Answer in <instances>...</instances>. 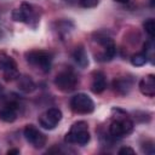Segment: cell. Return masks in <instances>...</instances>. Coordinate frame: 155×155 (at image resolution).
Segmentation results:
<instances>
[{
    "label": "cell",
    "mask_w": 155,
    "mask_h": 155,
    "mask_svg": "<svg viewBox=\"0 0 155 155\" xmlns=\"http://www.w3.org/2000/svg\"><path fill=\"white\" fill-rule=\"evenodd\" d=\"M73 58L75 63L80 68H86L88 65V56L86 53V50L82 46H78L73 52Z\"/></svg>",
    "instance_id": "obj_13"
},
{
    "label": "cell",
    "mask_w": 155,
    "mask_h": 155,
    "mask_svg": "<svg viewBox=\"0 0 155 155\" xmlns=\"http://www.w3.org/2000/svg\"><path fill=\"white\" fill-rule=\"evenodd\" d=\"M113 86L115 88V91L120 94H127L132 87V82L128 79H116L113 82Z\"/></svg>",
    "instance_id": "obj_14"
},
{
    "label": "cell",
    "mask_w": 155,
    "mask_h": 155,
    "mask_svg": "<svg viewBox=\"0 0 155 155\" xmlns=\"http://www.w3.org/2000/svg\"><path fill=\"white\" fill-rule=\"evenodd\" d=\"M17 154H19L18 149H10V150H7V155H17Z\"/></svg>",
    "instance_id": "obj_20"
},
{
    "label": "cell",
    "mask_w": 155,
    "mask_h": 155,
    "mask_svg": "<svg viewBox=\"0 0 155 155\" xmlns=\"http://www.w3.org/2000/svg\"><path fill=\"white\" fill-rule=\"evenodd\" d=\"M65 142L86 145L90 142V132H88V125L85 121H78L75 122L70 131L65 134Z\"/></svg>",
    "instance_id": "obj_1"
},
{
    "label": "cell",
    "mask_w": 155,
    "mask_h": 155,
    "mask_svg": "<svg viewBox=\"0 0 155 155\" xmlns=\"http://www.w3.org/2000/svg\"><path fill=\"white\" fill-rule=\"evenodd\" d=\"M25 58L30 65H33L36 69H40L44 73H47L51 69L52 56L47 51H44V50L29 51L25 53Z\"/></svg>",
    "instance_id": "obj_2"
},
{
    "label": "cell",
    "mask_w": 155,
    "mask_h": 155,
    "mask_svg": "<svg viewBox=\"0 0 155 155\" xmlns=\"http://www.w3.org/2000/svg\"><path fill=\"white\" fill-rule=\"evenodd\" d=\"M23 134H24V138L27 139V142L36 149H40L46 144V140H47L46 136L39 128H36L34 125H27L23 131Z\"/></svg>",
    "instance_id": "obj_6"
},
{
    "label": "cell",
    "mask_w": 155,
    "mask_h": 155,
    "mask_svg": "<svg viewBox=\"0 0 155 155\" xmlns=\"http://www.w3.org/2000/svg\"><path fill=\"white\" fill-rule=\"evenodd\" d=\"M1 91H2V85L0 84V92H1Z\"/></svg>",
    "instance_id": "obj_22"
},
{
    "label": "cell",
    "mask_w": 155,
    "mask_h": 155,
    "mask_svg": "<svg viewBox=\"0 0 155 155\" xmlns=\"http://www.w3.org/2000/svg\"><path fill=\"white\" fill-rule=\"evenodd\" d=\"M54 85L62 92H71L78 85V78L73 71L64 70L57 74L54 78Z\"/></svg>",
    "instance_id": "obj_4"
},
{
    "label": "cell",
    "mask_w": 155,
    "mask_h": 155,
    "mask_svg": "<svg viewBox=\"0 0 155 155\" xmlns=\"http://www.w3.org/2000/svg\"><path fill=\"white\" fill-rule=\"evenodd\" d=\"M17 80V86L18 88L22 91V92H25V93H30L35 90V84L34 81L30 79V76H27V75H18V78L16 79Z\"/></svg>",
    "instance_id": "obj_12"
},
{
    "label": "cell",
    "mask_w": 155,
    "mask_h": 155,
    "mask_svg": "<svg viewBox=\"0 0 155 155\" xmlns=\"http://www.w3.org/2000/svg\"><path fill=\"white\" fill-rule=\"evenodd\" d=\"M0 70L4 73L5 79L8 80H16L18 78L17 71V64L13 61L12 57L7 56L6 53H0Z\"/></svg>",
    "instance_id": "obj_8"
},
{
    "label": "cell",
    "mask_w": 155,
    "mask_h": 155,
    "mask_svg": "<svg viewBox=\"0 0 155 155\" xmlns=\"http://www.w3.org/2000/svg\"><path fill=\"white\" fill-rule=\"evenodd\" d=\"M62 120V111L58 108H50L39 117V124L45 130H53Z\"/></svg>",
    "instance_id": "obj_7"
},
{
    "label": "cell",
    "mask_w": 155,
    "mask_h": 155,
    "mask_svg": "<svg viewBox=\"0 0 155 155\" xmlns=\"http://www.w3.org/2000/svg\"><path fill=\"white\" fill-rule=\"evenodd\" d=\"M12 18L16 22H25V16L21 8H16L12 11Z\"/></svg>",
    "instance_id": "obj_17"
},
{
    "label": "cell",
    "mask_w": 155,
    "mask_h": 155,
    "mask_svg": "<svg viewBox=\"0 0 155 155\" xmlns=\"http://www.w3.org/2000/svg\"><path fill=\"white\" fill-rule=\"evenodd\" d=\"M117 153H119L120 155H127V154L133 155V154H134V150H133L132 148H130V147H122V148L119 149Z\"/></svg>",
    "instance_id": "obj_19"
},
{
    "label": "cell",
    "mask_w": 155,
    "mask_h": 155,
    "mask_svg": "<svg viewBox=\"0 0 155 155\" xmlns=\"http://www.w3.org/2000/svg\"><path fill=\"white\" fill-rule=\"evenodd\" d=\"M116 2H120V4H126V2H128L130 0H115Z\"/></svg>",
    "instance_id": "obj_21"
},
{
    "label": "cell",
    "mask_w": 155,
    "mask_h": 155,
    "mask_svg": "<svg viewBox=\"0 0 155 155\" xmlns=\"http://www.w3.org/2000/svg\"><path fill=\"white\" fill-rule=\"evenodd\" d=\"M99 0H79V4L84 8H92L98 5Z\"/></svg>",
    "instance_id": "obj_18"
},
{
    "label": "cell",
    "mask_w": 155,
    "mask_h": 155,
    "mask_svg": "<svg viewBox=\"0 0 155 155\" xmlns=\"http://www.w3.org/2000/svg\"><path fill=\"white\" fill-rule=\"evenodd\" d=\"M70 108L78 114H91L94 110V103L86 93H78L71 97Z\"/></svg>",
    "instance_id": "obj_3"
},
{
    "label": "cell",
    "mask_w": 155,
    "mask_h": 155,
    "mask_svg": "<svg viewBox=\"0 0 155 155\" xmlns=\"http://www.w3.org/2000/svg\"><path fill=\"white\" fill-rule=\"evenodd\" d=\"M107 87V80L105 75L102 71H97L93 74L92 82H91V90L94 93H102Z\"/></svg>",
    "instance_id": "obj_10"
},
{
    "label": "cell",
    "mask_w": 155,
    "mask_h": 155,
    "mask_svg": "<svg viewBox=\"0 0 155 155\" xmlns=\"http://www.w3.org/2000/svg\"><path fill=\"white\" fill-rule=\"evenodd\" d=\"M17 119L16 113V105L15 104H7L0 109V120L4 122H13Z\"/></svg>",
    "instance_id": "obj_11"
},
{
    "label": "cell",
    "mask_w": 155,
    "mask_h": 155,
    "mask_svg": "<svg viewBox=\"0 0 155 155\" xmlns=\"http://www.w3.org/2000/svg\"><path fill=\"white\" fill-rule=\"evenodd\" d=\"M143 27H144V30L147 31V34L153 39L155 35V21L153 18H149L143 23Z\"/></svg>",
    "instance_id": "obj_16"
},
{
    "label": "cell",
    "mask_w": 155,
    "mask_h": 155,
    "mask_svg": "<svg viewBox=\"0 0 155 155\" xmlns=\"http://www.w3.org/2000/svg\"><path fill=\"white\" fill-rule=\"evenodd\" d=\"M132 130H133V122H132V120H130L126 116L117 117L109 126V133H110V136H113L115 138L124 137V136L131 133Z\"/></svg>",
    "instance_id": "obj_5"
},
{
    "label": "cell",
    "mask_w": 155,
    "mask_h": 155,
    "mask_svg": "<svg viewBox=\"0 0 155 155\" xmlns=\"http://www.w3.org/2000/svg\"><path fill=\"white\" fill-rule=\"evenodd\" d=\"M148 62V57H147V54L145 53H137V54H134L132 58H131V63L134 65V67H142V65H144L145 63Z\"/></svg>",
    "instance_id": "obj_15"
},
{
    "label": "cell",
    "mask_w": 155,
    "mask_h": 155,
    "mask_svg": "<svg viewBox=\"0 0 155 155\" xmlns=\"http://www.w3.org/2000/svg\"><path fill=\"white\" fill-rule=\"evenodd\" d=\"M139 91L147 97L155 96V76L153 74L147 75L139 81Z\"/></svg>",
    "instance_id": "obj_9"
}]
</instances>
